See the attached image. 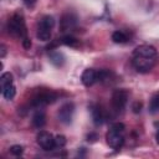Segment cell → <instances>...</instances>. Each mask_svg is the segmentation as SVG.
<instances>
[{
  "label": "cell",
  "instance_id": "1",
  "mask_svg": "<svg viewBox=\"0 0 159 159\" xmlns=\"http://www.w3.org/2000/svg\"><path fill=\"white\" fill-rule=\"evenodd\" d=\"M158 61L157 50L150 45H140L133 51L132 62L134 68L140 73L149 72Z\"/></svg>",
  "mask_w": 159,
  "mask_h": 159
},
{
  "label": "cell",
  "instance_id": "2",
  "mask_svg": "<svg viewBox=\"0 0 159 159\" xmlns=\"http://www.w3.org/2000/svg\"><path fill=\"white\" fill-rule=\"evenodd\" d=\"M124 124L123 123H114L112 124V127L109 128V130L107 132L106 139H107V144L116 150H119L123 144H124Z\"/></svg>",
  "mask_w": 159,
  "mask_h": 159
},
{
  "label": "cell",
  "instance_id": "3",
  "mask_svg": "<svg viewBox=\"0 0 159 159\" xmlns=\"http://www.w3.org/2000/svg\"><path fill=\"white\" fill-rule=\"evenodd\" d=\"M7 29H9V32L20 39V40H24L27 36V29H26V25H25V20H24V16L20 14V12H16L12 15V17L9 20V24H7Z\"/></svg>",
  "mask_w": 159,
  "mask_h": 159
},
{
  "label": "cell",
  "instance_id": "4",
  "mask_svg": "<svg viewBox=\"0 0 159 159\" xmlns=\"http://www.w3.org/2000/svg\"><path fill=\"white\" fill-rule=\"evenodd\" d=\"M53 25H55L53 17L50 16V15H45V16L39 21L37 32H36L37 39L41 40V41H48V40L51 39V34H52Z\"/></svg>",
  "mask_w": 159,
  "mask_h": 159
},
{
  "label": "cell",
  "instance_id": "5",
  "mask_svg": "<svg viewBox=\"0 0 159 159\" xmlns=\"http://www.w3.org/2000/svg\"><path fill=\"white\" fill-rule=\"evenodd\" d=\"M127 101H128V92L125 89H116L112 94V101H111L113 111L116 113L122 112L127 104Z\"/></svg>",
  "mask_w": 159,
  "mask_h": 159
},
{
  "label": "cell",
  "instance_id": "6",
  "mask_svg": "<svg viewBox=\"0 0 159 159\" xmlns=\"http://www.w3.org/2000/svg\"><path fill=\"white\" fill-rule=\"evenodd\" d=\"M56 99H57V94L55 92H52V91H42V92L37 93L32 98L31 104L34 107H37L39 108V107H43L46 104H50V103L55 102Z\"/></svg>",
  "mask_w": 159,
  "mask_h": 159
},
{
  "label": "cell",
  "instance_id": "7",
  "mask_svg": "<svg viewBox=\"0 0 159 159\" xmlns=\"http://www.w3.org/2000/svg\"><path fill=\"white\" fill-rule=\"evenodd\" d=\"M37 144L43 150H52L56 147L55 145V137L46 130H41L37 134Z\"/></svg>",
  "mask_w": 159,
  "mask_h": 159
},
{
  "label": "cell",
  "instance_id": "8",
  "mask_svg": "<svg viewBox=\"0 0 159 159\" xmlns=\"http://www.w3.org/2000/svg\"><path fill=\"white\" fill-rule=\"evenodd\" d=\"M73 112H75L73 104L72 103H65L60 108V111H58V119H60V122H62L63 124H70L72 122Z\"/></svg>",
  "mask_w": 159,
  "mask_h": 159
},
{
  "label": "cell",
  "instance_id": "9",
  "mask_svg": "<svg viewBox=\"0 0 159 159\" xmlns=\"http://www.w3.org/2000/svg\"><path fill=\"white\" fill-rule=\"evenodd\" d=\"M81 81L84 86L89 87L92 86L96 81H97V71H94L93 68H87L83 71L82 76H81Z\"/></svg>",
  "mask_w": 159,
  "mask_h": 159
},
{
  "label": "cell",
  "instance_id": "10",
  "mask_svg": "<svg viewBox=\"0 0 159 159\" xmlns=\"http://www.w3.org/2000/svg\"><path fill=\"white\" fill-rule=\"evenodd\" d=\"M76 22H77V17H76L73 14H71V12L65 14V15L62 16V20H61V30H62V31L70 30V29L75 27Z\"/></svg>",
  "mask_w": 159,
  "mask_h": 159
},
{
  "label": "cell",
  "instance_id": "11",
  "mask_svg": "<svg viewBox=\"0 0 159 159\" xmlns=\"http://www.w3.org/2000/svg\"><path fill=\"white\" fill-rule=\"evenodd\" d=\"M46 123V117L43 112H36L32 117V125L35 128H42Z\"/></svg>",
  "mask_w": 159,
  "mask_h": 159
},
{
  "label": "cell",
  "instance_id": "12",
  "mask_svg": "<svg viewBox=\"0 0 159 159\" xmlns=\"http://www.w3.org/2000/svg\"><path fill=\"white\" fill-rule=\"evenodd\" d=\"M91 112H92V118H93V122H94V124H102L103 123V120H104V114H103V112H102V109L99 108V107H93L92 109H91Z\"/></svg>",
  "mask_w": 159,
  "mask_h": 159
},
{
  "label": "cell",
  "instance_id": "13",
  "mask_svg": "<svg viewBox=\"0 0 159 159\" xmlns=\"http://www.w3.org/2000/svg\"><path fill=\"white\" fill-rule=\"evenodd\" d=\"M50 61H51L55 66L60 67V66H62L63 62H65V56H63L61 52L55 51V52H51V53H50Z\"/></svg>",
  "mask_w": 159,
  "mask_h": 159
},
{
  "label": "cell",
  "instance_id": "14",
  "mask_svg": "<svg viewBox=\"0 0 159 159\" xmlns=\"http://www.w3.org/2000/svg\"><path fill=\"white\" fill-rule=\"evenodd\" d=\"M1 93H2V96H4V98H5V99L11 101V99L15 97L16 89H15L14 84H9V86H6V87L1 88Z\"/></svg>",
  "mask_w": 159,
  "mask_h": 159
},
{
  "label": "cell",
  "instance_id": "15",
  "mask_svg": "<svg viewBox=\"0 0 159 159\" xmlns=\"http://www.w3.org/2000/svg\"><path fill=\"white\" fill-rule=\"evenodd\" d=\"M61 42H62L63 45H66V46H70V47H77V46L80 45V41H78L76 37L70 36V35L63 36V37L61 39Z\"/></svg>",
  "mask_w": 159,
  "mask_h": 159
},
{
  "label": "cell",
  "instance_id": "16",
  "mask_svg": "<svg viewBox=\"0 0 159 159\" xmlns=\"http://www.w3.org/2000/svg\"><path fill=\"white\" fill-rule=\"evenodd\" d=\"M112 40H113L116 43H124V42L128 41V37H127V35H125L124 32H122V31H114V32L112 34Z\"/></svg>",
  "mask_w": 159,
  "mask_h": 159
},
{
  "label": "cell",
  "instance_id": "17",
  "mask_svg": "<svg viewBox=\"0 0 159 159\" xmlns=\"http://www.w3.org/2000/svg\"><path fill=\"white\" fill-rule=\"evenodd\" d=\"M0 84H1V88L9 86V84H12V75L10 72H5L1 75L0 77Z\"/></svg>",
  "mask_w": 159,
  "mask_h": 159
},
{
  "label": "cell",
  "instance_id": "18",
  "mask_svg": "<svg viewBox=\"0 0 159 159\" xmlns=\"http://www.w3.org/2000/svg\"><path fill=\"white\" fill-rule=\"evenodd\" d=\"M109 77H111V72L108 70H101L97 72V81L99 82H106L109 80Z\"/></svg>",
  "mask_w": 159,
  "mask_h": 159
},
{
  "label": "cell",
  "instance_id": "19",
  "mask_svg": "<svg viewBox=\"0 0 159 159\" xmlns=\"http://www.w3.org/2000/svg\"><path fill=\"white\" fill-rule=\"evenodd\" d=\"M66 138H65V135H61V134H58V135H56L55 137V145L56 147H58V148H62V147H65L66 145Z\"/></svg>",
  "mask_w": 159,
  "mask_h": 159
},
{
  "label": "cell",
  "instance_id": "20",
  "mask_svg": "<svg viewBox=\"0 0 159 159\" xmlns=\"http://www.w3.org/2000/svg\"><path fill=\"white\" fill-rule=\"evenodd\" d=\"M150 111L152 112H158L159 111V94L153 97V99L150 102Z\"/></svg>",
  "mask_w": 159,
  "mask_h": 159
},
{
  "label": "cell",
  "instance_id": "21",
  "mask_svg": "<svg viewBox=\"0 0 159 159\" xmlns=\"http://www.w3.org/2000/svg\"><path fill=\"white\" fill-rule=\"evenodd\" d=\"M22 152H24V148H22L21 145H12V147L10 148V153L14 154V155H17V157L21 155Z\"/></svg>",
  "mask_w": 159,
  "mask_h": 159
},
{
  "label": "cell",
  "instance_id": "22",
  "mask_svg": "<svg viewBox=\"0 0 159 159\" xmlns=\"http://www.w3.org/2000/svg\"><path fill=\"white\" fill-rule=\"evenodd\" d=\"M21 41H22V46H24V48L29 50V48L31 47V40H30L29 37H26V39H24V40H21Z\"/></svg>",
  "mask_w": 159,
  "mask_h": 159
},
{
  "label": "cell",
  "instance_id": "23",
  "mask_svg": "<svg viewBox=\"0 0 159 159\" xmlns=\"http://www.w3.org/2000/svg\"><path fill=\"white\" fill-rule=\"evenodd\" d=\"M36 1H37V0H24L25 5H26V6H29V7H32V6L36 4Z\"/></svg>",
  "mask_w": 159,
  "mask_h": 159
},
{
  "label": "cell",
  "instance_id": "24",
  "mask_svg": "<svg viewBox=\"0 0 159 159\" xmlns=\"http://www.w3.org/2000/svg\"><path fill=\"white\" fill-rule=\"evenodd\" d=\"M4 56H5V46L1 45V57H4Z\"/></svg>",
  "mask_w": 159,
  "mask_h": 159
},
{
  "label": "cell",
  "instance_id": "25",
  "mask_svg": "<svg viewBox=\"0 0 159 159\" xmlns=\"http://www.w3.org/2000/svg\"><path fill=\"white\" fill-rule=\"evenodd\" d=\"M155 140H157V143L159 144V132L157 133V135H155Z\"/></svg>",
  "mask_w": 159,
  "mask_h": 159
}]
</instances>
